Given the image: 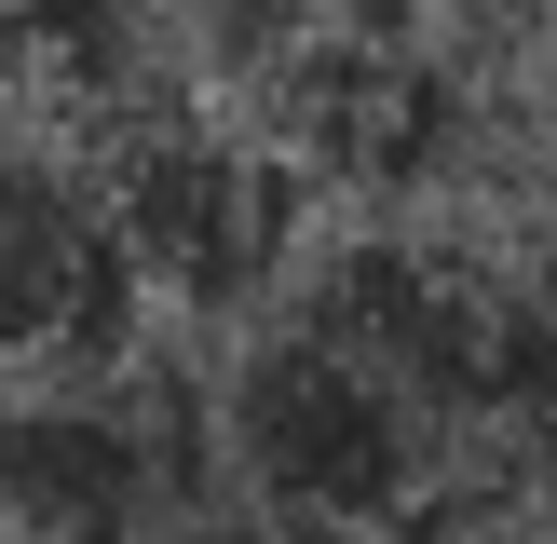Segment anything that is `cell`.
<instances>
[{
	"label": "cell",
	"mask_w": 557,
	"mask_h": 544,
	"mask_svg": "<svg viewBox=\"0 0 557 544\" xmlns=\"http://www.w3.org/2000/svg\"><path fill=\"white\" fill-rule=\"evenodd\" d=\"M205 435H218L232 504L286 517V531H313V544H422L435 517L476 504V462H462L395 381H368L341 341H313L299 313L245 326V354L205 395Z\"/></svg>",
	"instance_id": "cell-1"
},
{
	"label": "cell",
	"mask_w": 557,
	"mask_h": 544,
	"mask_svg": "<svg viewBox=\"0 0 557 544\" xmlns=\"http://www.w3.org/2000/svg\"><path fill=\"white\" fill-rule=\"evenodd\" d=\"M218 504V435L123 341L0 381V544H177Z\"/></svg>",
	"instance_id": "cell-2"
},
{
	"label": "cell",
	"mask_w": 557,
	"mask_h": 544,
	"mask_svg": "<svg viewBox=\"0 0 557 544\" xmlns=\"http://www.w3.org/2000/svg\"><path fill=\"white\" fill-rule=\"evenodd\" d=\"M109 245H123V286H163V299H245L286 245V205H272V163L232 150L205 123H136L123 163H109Z\"/></svg>",
	"instance_id": "cell-3"
},
{
	"label": "cell",
	"mask_w": 557,
	"mask_h": 544,
	"mask_svg": "<svg viewBox=\"0 0 557 544\" xmlns=\"http://www.w3.org/2000/svg\"><path fill=\"white\" fill-rule=\"evenodd\" d=\"M123 299L136 286H123V245H109V190L0 123V381L109 354Z\"/></svg>",
	"instance_id": "cell-4"
}]
</instances>
